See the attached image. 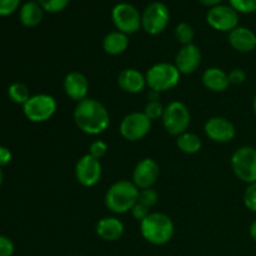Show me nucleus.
Wrapping results in <instances>:
<instances>
[{
    "mask_svg": "<svg viewBox=\"0 0 256 256\" xmlns=\"http://www.w3.org/2000/svg\"><path fill=\"white\" fill-rule=\"evenodd\" d=\"M72 119L80 132L90 136H96L109 129L110 114L102 102L89 98L76 102Z\"/></svg>",
    "mask_w": 256,
    "mask_h": 256,
    "instance_id": "nucleus-1",
    "label": "nucleus"
},
{
    "mask_svg": "<svg viewBox=\"0 0 256 256\" xmlns=\"http://www.w3.org/2000/svg\"><path fill=\"white\" fill-rule=\"evenodd\" d=\"M139 192L140 190L132 180H118L105 194V206L112 214H126L139 200Z\"/></svg>",
    "mask_w": 256,
    "mask_h": 256,
    "instance_id": "nucleus-2",
    "label": "nucleus"
},
{
    "mask_svg": "<svg viewBox=\"0 0 256 256\" xmlns=\"http://www.w3.org/2000/svg\"><path fill=\"white\" fill-rule=\"evenodd\" d=\"M175 232L174 222L164 212H150L140 222V234L149 244L162 246L172 239Z\"/></svg>",
    "mask_w": 256,
    "mask_h": 256,
    "instance_id": "nucleus-3",
    "label": "nucleus"
},
{
    "mask_svg": "<svg viewBox=\"0 0 256 256\" xmlns=\"http://www.w3.org/2000/svg\"><path fill=\"white\" fill-rule=\"evenodd\" d=\"M149 90L158 92H169L179 85L182 74L172 62H162L152 65L145 74Z\"/></svg>",
    "mask_w": 256,
    "mask_h": 256,
    "instance_id": "nucleus-4",
    "label": "nucleus"
},
{
    "mask_svg": "<svg viewBox=\"0 0 256 256\" xmlns=\"http://www.w3.org/2000/svg\"><path fill=\"white\" fill-rule=\"evenodd\" d=\"M162 122L165 132L176 138L182 132H188L192 122V114L184 102L175 100L165 106Z\"/></svg>",
    "mask_w": 256,
    "mask_h": 256,
    "instance_id": "nucleus-5",
    "label": "nucleus"
},
{
    "mask_svg": "<svg viewBox=\"0 0 256 256\" xmlns=\"http://www.w3.org/2000/svg\"><path fill=\"white\" fill-rule=\"evenodd\" d=\"M58 109V102L50 94H35L22 105V112L29 122H45L52 119Z\"/></svg>",
    "mask_w": 256,
    "mask_h": 256,
    "instance_id": "nucleus-6",
    "label": "nucleus"
},
{
    "mask_svg": "<svg viewBox=\"0 0 256 256\" xmlns=\"http://www.w3.org/2000/svg\"><path fill=\"white\" fill-rule=\"evenodd\" d=\"M232 172L240 182L252 184L256 182V148L240 146L235 150L230 159Z\"/></svg>",
    "mask_w": 256,
    "mask_h": 256,
    "instance_id": "nucleus-7",
    "label": "nucleus"
},
{
    "mask_svg": "<svg viewBox=\"0 0 256 256\" xmlns=\"http://www.w3.org/2000/svg\"><path fill=\"white\" fill-rule=\"evenodd\" d=\"M170 22V10L162 2H152L142 12V29L152 36L162 34Z\"/></svg>",
    "mask_w": 256,
    "mask_h": 256,
    "instance_id": "nucleus-8",
    "label": "nucleus"
},
{
    "mask_svg": "<svg viewBox=\"0 0 256 256\" xmlns=\"http://www.w3.org/2000/svg\"><path fill=\"white\" fill-rule=\"evenodd\" d=\"M112 20L115 29L132 35L142 29V12L130 2H118L112 9Z\"/></svg>",
    "mask_w": 256,
    "mask_h": 256,
    "instance_id": "nucleus-9",
    "label": "nucleus"
},
{
    "mask_svg": "<svg viewBox=\"0 0 256 256\" xmlns=\"http://www.w3.org/2000/svg\"><path fill=\"white\" fill-rule=\"evenodd\" d=\"M152 122L144 112H132L125 115L119 125L120 135L128 142H139L152 130Z\"/></svg>",
    "mask_w": 256,
    "mask_h": 256,
    "instance_id": "nucleus-10",
    "label": "nucleus"
},
{
    "mask_svg": "<svg viewBox=\"0 0 256 256\" xmlns=\"http://www.w3.org/2000/svg\"><path fill=\"white\" fill-rule=\"evenodd\" d=\"M240 14L229 4L210 8L206 12V22L216 32H228L239 26Z\"/></svg>",
    "mask_w": 256,
    "mask_h": 256,
    "instance_id": "nucleus-11",
    "label": "nucleus"
},
{
    "mask_svg": "<svg viewBox=\"0 0 256 256\" xmlns=\"http://www.w3.org/2000/svg\"><path fill=\"white\" fill-rule=\"evenodd\" d=\"M75 179L82 186L92 188L102 180V166L100 160L85 154L75 164Z\"/></svg>",
    "mask_w": 256,
    "mask_h": 256,
    "instance_id": "nucleus-12",
    "label": "nucleus"
},
{
    "mask_svg": "<svg viewBox=\"0 0 256 256\" xmlns=\"http://www.w3.org/2000/svg\"><path fill=\"white\" fill-rule=\"evenodd\" d=\"M204 132L212 142L219 144L230 142L236 135L235 125L224 116H212L204 124Z\"/></svg>",
    "mask_w": 256,
    "mask_h": 256,
    "instance_id": "nucleus-13",
    "label": "nucleus"
},
{
    "mask_svg": "<svg viewBox=\"0 0 256 256\" xmlns=\"http://www.w3.org/2000/svg\"><path fill=\"white\" fill-rule=\"evenodd\" d=\"M160 176V166L152 158H144L135 165L132 182L139 190L154 186Z\"/></svg>",
    "mask_w": 256,
    "mask_h": 256,
    "instance_id": "nucleus-14",
    "label": "nucleus"
},
{
    "mask_svg": "<svg viewBox=\"0 0 256 256\" xmlns=\"http://www.w3.org/2000/svg\"><path fill=\"white\" fill-rule=\"evenodd\" d=\"M202 50L198 45H184L178 50L175 55L174 65L182 75L192 74L202 64Z\"/></svg>",
    "mask_w": 256,
    "mask_h": 256,
    "instance_id": "nucleus-15",
    "label": "nucleus"
},
{
    "mask_svg": "<svg viewBox=\"0 0 256 256\" xmlns=\"http://www.w3.org/2000/svg\"><path fill=\"white\" fill-rule=\"evenodd\" d=\"M62 89L66 96L72 102H79L86 99L89 94V80L86 75L80 72H70L65 75Z\"/></svg>",
    "mask_w": 256,
    "mask_h": 256,
    "instance_id": "nucleus-16",
    "label": "nucleus"
},
{
    "mask_svg": "<svg viewBox=\"0 0 256 256\" xmlns=\"http://www.w3.org/2000/svg\"><path fill=\"white\" fill-rule=\"evenodd\" d=\"M228 42L235 52L248 54L256 50V34L246 26H238L228 34Z\"/></svg>",
    "mask_w": 256,
    "mask_h": 256,
    "instance_id": "nucleus-17",
    "label": "nucleus"
},
{
    "mask_svg": "<svg viewBox=\"0 0 256 256\" xmlns=\"http://www.w3.org/2000/svg\"><path fill=\"white\" fill-rule=\"evenodd\" d=\"M118 85L128 94H139L145 88H148L145 74L135 68L122 69L118 75Z\"/></svg>",
    "mask_w": 256,
    "mask_h": 256,
    "instance_id": "nucleus-18",
    "label": "nucleus"
},
{
    "mask_svg": "<svg viewBox=\"0 0 256 256\" xmlns=\"http://www.w3.org/2000/svg\"><path fill=\"white\" fill-rule=\"evenodd\" d=\"M96 235L104 242H118L124 235V222L116 216H104L96 222Z\"/></svg>",
    "mask_w": 256,
    "mask_h": 256,
    "instance_id": "nucleus-19",
    "label": "nucleus"
},
{
    "mask_svg": "<svg viewBox=\"0 0 256 256\" xmlns=\"http://www.w3.org/2000/svg\"><path fill=\"white\" fill-rule=\"evenodd\" d=\"M202 82L208 90L212 92H226L230 86L228 72L216 66L209 68L202 72Z\"/></svg>",
    "mask_w": 256,
    "mask_h": 256,
    "instance_id": "nucleus-20",
    "label": "nucleus"
},
{
    "mask_svg": "<svg viewBox=\"0 0 256 256\" xmlns=\"http://www.w3.org/2000/svg\"><path fill=\"white\" fill-rule=\"evenodd\" d=\"M129 35L124 34L119 30L108 32L102 39V49L108 55H112V56L124 54L129 48Z\"/></svg>",
    "mask_w": 256,
    "mask_h": 256,
    "instance_id": "nucleus-21",
    "label": "nucleus"
},
{
    "mask_svg": "<svg viewBox=\"0 0 256 256\" xmlns=\"http://www.w3.org/2000/svg\"><path fill=\"white\" fill-rule=\"evenodd\" d=\"M44 12L38 0H29L20 6L19 20L25 28H35L42 22Z\"/></svg>",
    "mask_w": 256,
    "mask_h": 256,
    "instance_id": "nucleus-22",
    "label": "nucleus"
},
{
    "mask_svg": "<svg viewBox=\"0 0 256 256\" xmlns=\"http://www.w3.org/2000/svg\"><path fill=\"white\" fill-rule=\"evenodd\" d=\"M176 146L182 152L188 155L196 154L202 146V139L198 134L192 132H185L176 136Z\"/></svg>",
    "mask_w": 256,
    "mask_h": 256,
    "instance_id": "nucleus-23",
    "label": "nucleus"
},
{
    "mask_svg": "<svg viewBox=\"0 0 256 256\" xmlns=\"http://www.w3.org/2000/svg\"><path fill=\"white\" fill-rule=\"evenodd\" d=\"M8 96L12 102L19 105H24L32 96L29 92V88L22 82H12L8 88Z\"/></svg>",
    "mask_w": 256,
    "mask_h": 256,
    "instance_id": "nucleus-24",
    "label": "nucleus"
},
{
    "mask_svg": "<svg viewBox=\"0 0 256 256\" xmlns=\"http://www.w3.org/2000/svg\"><path fill=\"white\" fill-rule=\"evenodd\" d=\"M174 36L176 39V42H179L182 46L189 44H194L195 39V30L189 22H179V24L175 26L174 30Z\"/></svg>",
    "mask_w": 256,
    "mask_h": 256,
    "instance_id": "nucleus-25",
    "label": "nucleus"
},
{
    "mask_svg": "<svg viewBox=\"0 0 256 256\" xmlns=\"http://www.w3.org/2000/svg\"><path fill=\"white\" fill-rule=\"evenodd\" d=\"M40 6L45 12L49 14H58L66 9L70 4V0H38Z\"/></svg>",
    "mask_w": 256,
    "mask_h": 256,
    "instance_id": "nucleus-26",
    "label": "nucleus"
},
{
    "mask_svg": "<svg viewBox=\"0 0 256 256\" xmlns=\"http://www.w3.org/2000/svg\"><path fill=\"white\" fill-rule=\"evenodd\" d=\"M138 202H142V205L148 206L149 209H152V208H154L155 205L158 204V202H159V194H158L156 190L152 189V188L142 189L140 190L139 200H138Z\"/></svg>",
    "mask_w": 256,
    "mask_h": 256,
    "instance_id": "nucleus-27",
    "label": "nucleus"
},
{
    "mask_svg": "<svg viewBox=\"0 0 256 256\" xmlns=\"http://www.w3.org/2000/svg\"><path fill=\"white\" fill-rule=\"evenodd\" d=\"M164 109L165 106L159 100H156V102H148L144 108V112L152 122H154V120L162 119V114H164Z\"/></svg>",
    "mask_w": 256,
    "mask_h": 256,
    "instance_id": "nucleus-28",
    "label": "nucleus"
},
{
    "mask_svg": "<svg viewBox=\"0 0 256 256\" xmlns=\"http://www.w3.org/2000/svg\"><path fill=\"white\" fill-rule=\"evenodd\" d=\"M239 14H252L256 12V0H228Z\"/></svg>",
    "mask_w": 256,
    "mask_h": 256,
    "instance_id": "nucleus-29",
    "label": "nucleus"
},
{
    "mask_svg": "<svg viewBox=\"0 0 256 256\" xmlns=\"http://www.w3.org/2000/svg\"><path fill=\"white\" fill-rule=\"evenodd\" d=\"M242 202L249 212H256V182L248 184L244 192V196H242Z\"/></svg>",
    "mask_w": 256,
    "mask_h": 256,
    "instance_id": "nucleus-30",
    "label": "nucleus"
},
{
    "mask_svg": "<svg viewBox=\"0 0 256 256\" xmlns=\"http://www.w3.org/2000/svg\"><path fill=\"white\" fill-rule=\"evenodd\" d=\"M108 150H109V146H108L106 142L104 140H94L92 144L89 145V150H88V154L92 155L95 159L100 160L108 154Z\"/></svg>",
    "mask_w": 256,
    "mask_h": 256,
    "instance_id": "nucleus-31",
    "label": "nucleus"
},
{
    "mask_svg": "<svg viewBox=\"0 0 256 256\" xmlns=\"http://www.w3.org/2000/svg\"><path fill=\"white\" fill-rule=\"evenodd\" d=\"M22 0H0V16H10L22 6Z\"/></svg>",
    "mask_w": 256,
    "mask_h": 256,
    "instance_id": "nucleus-32",
    "label": "nucleus"
},
{
    "mask_svg": "<svg viewBox=\"0 0 256 256\" xmlns=\"http://www.w3.org/2000/svg\"><path fill=\"white\" fill-rule=\"evenodd\" d=\"M150 209L148 206H145V205H142V202H138L136 204L132 206V209L130 210V214H132V216L134 218V220H136V222H142V220L145 219V218L148 216V215L150 214Z\"/></svg>",
    "mask_w": 256,
    "mask_h": 256,
    "instance_id": "nucleus-33",
    "label": "nucleus"
},
{
    "mask_svg": "<svg viewBox=\"0 0 256 256\" xmlns=\"http://www.w3.org/2000/svg\"><path fill=\"white\" fill-rule=\"evenodd\" d=\"M228 75H229L230 85H242L246 82V72L240 68L232 69L228 72Z\"/></svg>",
    "mask_w": 256,
    "mask_h": 256,
    "instance_id": "nucleus-34",
    "label": "nucleus"
},
{
    "mask_svg": "<svg viewBox=\"0 0 256 256\" xmlns=\"http://www.w3.org/2000/svg\"><path fill=\"white\" fill-rule=\"evenodd\" d=\"M15 252V245L10 238L0 235V256H12Z\"/></svg>",
    "mask_w": 256,
    "mask_h": 256,
    "instance_id": "nucleus-35",
    "label": "nucleus"
},
{
    "mask_svg": "<svg viewBox=\"0 0 256 256\" xmlns=\"http://www.w3.org/2000/svg\"><path fill=\"white\" fill-rule=\"evenodd\" d=\"M12 154L6 146H2L0 145V168H4L12 162Z\"/></svg>",
    "mask_w": 256,
    "mask_h": 256,
    "instance_id": "nucleus-36",
    "label": "nucleus"
},
{
    "mask_svg": "<svg viewBox=\"0 0 256 256\" xmlns=\"http://www.w3.org/2000/svg\"><path fill=\"white\" fill-rule=\"evenodd\" d=\"M222 2H224V0H199L200 4H202L204 6L209 8V9L210 8H214V6H218V5L222 4Z\"/></svg>",
    "mask_w": 256,
    "mask_h": 256,
    "instance_id": "nucleus-37",
    "label": "nucleus"
},
{
    "mask_svg": "<svg viewBox=\"0 0 256 256\" xmlns=\"http://www.w3.org/2000/svg\"><path fill=\"white\" fill-rule=\"evenodd\" d=\"M249 235L250 238H252V240L256 242V220L250 224V228H249Z\"/></svg>",
    "mask_w": 256,
    "mask_h": 256,
    "instance_id": "nucleus-38",
    "label": "nucleus"
},
{
    "mask_svg": "<svg viewBox=\"0 0 256 256\" xmlns=\"http://www.w3.org/2000/svg\"><path fill=\"white\" fill-rule=\"evenodd\" d=\"M252 112H254V114L256 116V94H255L254 99H252Z\"/></svg>",
    "mask_w": 256,
    "mask_h": 256,
    "instance_id": "nucleus-39",
    "label": "nucleus"
},
{
    "mask_svg": "<svg viewBox=\"0 0 256 256\" xmlns=\"http://www.w3.org/2000/svg\"><path fill=\"white\" fill-rule=\"evenodd\" d=\"M2 182H4V172H2V168H0V186L2 185Z\"/></svg>",
    "mask_w": 256,
    "mask_h": 256,
    "instance_id": "nucleus-40",
    "label": "nucleus"
}]
</instances>
